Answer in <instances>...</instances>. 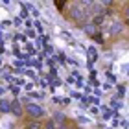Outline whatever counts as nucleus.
Listing matches in <instances>:
<instances>
[{
	"instance_id": "9d476101",
	"label": "nucleus",
	"mask_w": 129,
	"mask_h": 129,
	"mask_svg": "<svg viewBox=\"0 0 129 129\" xmlns=\"http://www.w3.org/2000/svg\"><path fill=\"white\" fill-rule=\"evenodd\" d=\"M79 4H83L85 8H90V6L96 4V0H79Z\"/></svg>"
},
{
	"instance_id": "0eeeda50",
	"label": "nucleus",
	"mask_w": 129,
	"mask_h": 129,
	"mask_svg": "<svg viewBox=\"0 0 129 129\" xmlns=\"http://www.w3.org/2000/svg\"><path fill=\"white\" fill-rule=\"evenodd\" d=\"M24 129H43V125H41L37 120H30V122L24 125Z\"/></svg>"
},
{
	"instance_id": "ddd939ff",
	"label": "nucleus",
	"mask_w": 129,
	"mask_h": 129,
	"mask_svg": "<svg viewBox=\"0 0 129 129\" xmlns=\"http://www.w3.org/2000/svg\"><path fill=\"white\" fill-rule=\"evenodd\" d=\"M124 17H125V19L129 20V4H127L125 8H124Z\"/></svg>"
},
{
	"instance_id": "f257e3e1",
	"label": "nucleus",
	"mask_w": 129,
	"mask_h": 129,
	"mask_svg": "<svg viewBox=\"0 0 129 129\" xmlns=\"http://www.w3.org/2000/svg\"><path fill=\"white\" fill-rule=\"evenodd\" d=\"M68 19L72 22H76V24L83 26V22L89 19V11L85 9L83 4H74L72 8H70V11H68Z\"/></svg>"
},
{
	"instance_id": "1a4fd4ad",
	"label": "nucleus",
	"mask_w": 129,
	"mask_h": 129,
	"mask_svg": "<svg viewBox=\"0 0 129 129\" xmlns=\"http://www.w3.org/2000/svg\"><path fill=\"white\" fill-rule=\"evenodd\" d=\"M103 20H105V15H96V17H92V24H94V26H100Z\"/></svg>"
},
{
	"instance_id": "f8f14e48",
	"label": "nucleus",
	"mask_w": 129,
	"mask_h": 129,
	"mask_svg": "<svg viewBox=\"0 0 129 129\" xmlns=\"http://www.w3.org/2000/svg\"><path fill=\"white\" fill-rule=\"evenodd\" d=\"M54 120H55V122H63V120H64V114H63V113H55V114H54Z\"/></svg>"
},
{
	"instance_id": "f03ea898",
	"label": "nucleus",
	"mask_w": 129,
	"mask_h": 129,
	"mask_svg": "<svg viewBox=\"0 0 129 129\" xmlns=\"http://www.w3.org/2000/svg\"><path fill=\"white\" fill-rule=\"evenodd\" d=\"M26 114L30 116V120H39L46 114V111L41 107L39 103H28L26 105Z\"/></svg>"
},
{
	"instance_id": "39448f33",
	"label": "nucleus",
	"mask_w": 129,
	"mask_h": 129,
	"mask_svg": "<svg viewBox=\"0 0 129 129\" xmlns=\"http://www.w3.org/2000/svg\"><path fill=\"white\" fill-rule=\"evenodd\" d=\"M0 113L4 114H11V102H8V100H0Z\"/></svg>"
},
{
	"instance_id": "9b49d317",
	"label": "nucleus",
	"mask_w": 129,
	"mask_h": 129,
	"mask_svg": "<svg viewBox=\"0 0 129 129\" xmlns=\"http://www.w3.org/2000/svg\"><path fill=\"white\" fill-rule=\"evenodd\" d=\"M98 2L102 4V6H105V8H111V6H113V2H114V0H98Z\"/></svg>"
},
{
	"instance_id": "423d86ee",
	"label": "nucleus",
	"mask_w": 129,
	"mask_h": 129,
	"mask_svg": "<svg viewBox=\"0 0 129 129\" xmlns=\"http://www.w3.org/2000/svg\"><path fill=\"white\" fill-rule=\"evenodd\" d=\"M43 129H59V124H57L54 118H48V120L43 124Z\"/></svg>"
},
{
	"instance_id": "7ed1b4c3",
	"label": "nucleus",
	"mask_w": 129,
	"mask_h": 129,
	"mask_svg": "<svg viewBox=\"0 0 129 129\" xmlns=\"http://www.w3.org/2000/svg\"><path fill=\"white\" fill-rule=\"evenodd\" d=\"M11 114L17 116V118H22V116L26 114V107H22L20 100H15V102H11Z\"/></svg>"
},
{
	"instance_id": "20e7f679",
	"label": "nucleus",
	"mask_w": 129,
	"mask_h": 129,
	"mask_svg": "<svg viewBox=\"0 0 129 129\" xmlns=\"http://www.w3.org/2000/svg\"><path fill=\"white\" fill-rule=\"evenodd\" d=\"M109 31H111V35H120L122 31H124V24H122V22H113V24L109 26Z\"/></svg>"
},
{
	"instance_id": "6e6552de",
	"label": "nucleus",
	"mask_w": 129,
	"mask_h": 129,
	"mask_svg": "<svg viewBox=\"0 0 129 129\" xmlns=\"http://www.w3.org/2000/svg\"><path fill=\"white\" fill-rule=\"evenodd\" d=\"M83 31H85L87 35H94V33H96V28H94L92 22H90V26H89V24H83Z\"/></svg>"
}]
</instances>
